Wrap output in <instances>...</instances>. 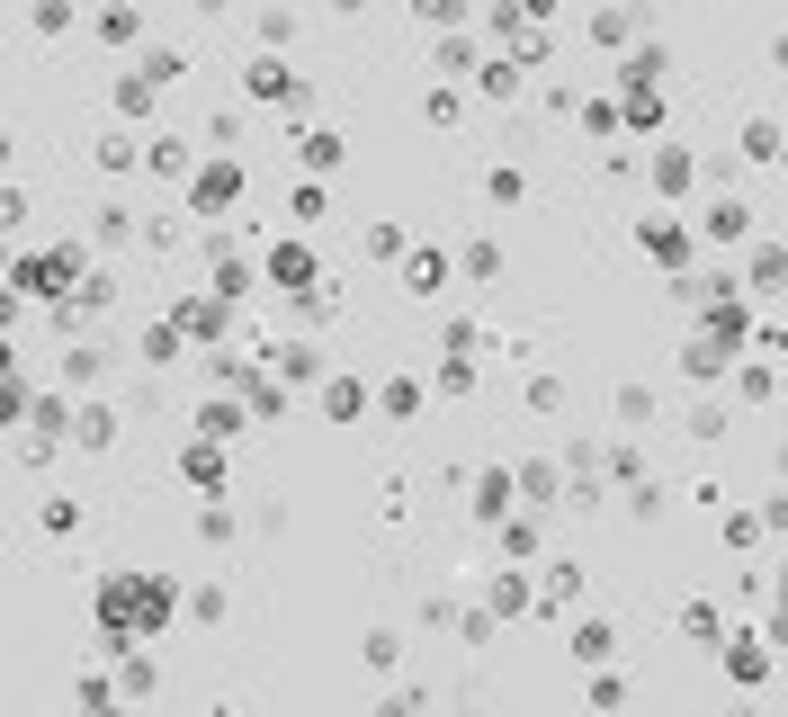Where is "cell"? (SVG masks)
<instances>
[{"instance_id":"cell-1","label":"cell","mask_w":788,"mask_h":717,"mask_svg":"<svg viewBox=\"0 0 788 717\" xmlns=\"http://www.w3.org/2000/svg\"><path fill=\"white\" fill-rule=\"evenodd\" d=\"M233 198H242V171H233V162H207V171L188 180V207H197V216H216V207H233Z\"/></svg>"},{"instance_id":"cell-2","label":"cell","mask_w":788,"mask_h":717,"mask_svg":"<svg viewBox=\"0 0 788 717\" xmlns=\"http://www.w3.org/2000/svg\"><path fill=\"white\" fill-rule=\"evenodd\" d=\"M251 99H296V108H305V82L287 73L278 54H260V63H251Z\"/></svg>"},{"instance_id":"cell-3","label":"cell","mask_w":788,"mask_h":717,"mask_svg":"<svg viewBox=\"0 0 788 717\" xmlns=\"http://www.w3.org/2000/svg\"><path fill=\"white\" fill-rule=\"evenodd\" d=\"M108 377V350L99 341H73V350H63V385H99Z\"/></svg>"},{"instance_id":"cell-4","label":"cell","mask_w":788,"mask_h":717,"mask_svg":"<svg viewBox=\"0 0 788 717\" xmlns=\"http://www.w3.org/2000/svg\"><path fill=\"white\" fill-rule=\"evenodd\" d=\"M270 359H278V377H287V385H314V368H322V350H314V341H278Z\"/></svg>"},{"instance_id":"cell-5","label":"cell","mask_w":788,"mask_h":717,"mask_svg":"<svg viewBox=\"0 0 788 717\" xmlns=\"http://www.w3.org/2000/svg\"><path fill=\"white\" fill-rule=\"evenodd\" d=\"M270 279L296 296V287H314V260H305V242H287V251H270Z\"/></svg>"},{"instance_id":"cell-6","label":"cell","mask_w":788,"mask_h":717,"mask_svg":"<svg viewBox=\"0 0 788 717\" xmlns=\"http://www.w3.org/2000/svg\"><path fill=\"white\" fill-rule=\"evenodd\" d=\"M73 439H81V448H108V439H117V413H108V404H81V413H73Z\"/></svg>"},{"instance_id":"cell-7","label":"cell","mask_w":788,"mask_h":717,"mask_svg":"<svg viewBox=\"0 0 788 717\" xmlns=\"http://www.w3.org/2000/svg\"><path fill=\"white\" fill-rule=\"evenodd\" d=\"M153 90H162V82L144 73V63H135V73H125V82H117V108H125V117H144V108H153Z\"/></svg>"},{"instance_id":"cell-8","label":"cell","mask_w":788,"mask_h":717,"mask_svg":"<svg viewBox=\"0 0 788 717\" xmlns=\"http://www.w3.org/2000/svg\"><path fill=\"white\" fill-rule=\"evenodd\" d=\"M28 28L36 36H63V28H73V0H28Z\"/></svg>"},{"instance_id":"cell-9","label":"cell","mask_w":788,"mask_h":717,"mask_svg":"<svg viewBox=\"0 0 788 717\" xmlns=\"http://www.w3.org/2000/svg\"><path fill=\"white\" fill-rule=\"evenodd\" d=\"M99 171H135V135H125V126L99 135Z\"/></svg>"},{"instance_id":"cell-10","label":"cell","mask_w":788,"mask_h":717,"mask_svg":"<svg viewBox=\"0 0 788 717\" xmlns=\"http://www.w3.org/2000/svg\"><path fill=\"white\" fill-rule=\"evenodd\" d=\"M233 431H242L233 404H197V439H233Z\"/></svg>"},{"instance_id":"cell-11","label":"cell","mask_w":788,"mask_h":717,"mask_svg":"<svg viewBox=\"0 0 788 717\" xmlns=\"http://www.w3.org/2000/svg\"><path fill=\"white\" fill-rule=\"evenodd\" d=\"M144 359H153V368L179 359V323H153V333H144Z\"/></svg>"},{"instance_id":"cell-12","label":"cell","mask_w":788,"mask_h":717,"mask_svg":"<svg viewBox=\"0 0 788 717\" xmlns=\"http://www.w3.org/2000/svg\"><path fill=\"white\" fill-rule=\"evenodd\" d=\"M359 404H368V385H350V377H341V385H332V395H322V413H332V422H350V413H359Z\"/></svg>"},{"instance_id":"cell-13","label":"cell","mask_w":788,"mask_h":717,"mask_svg":"<svg viewBox=\"0 0 788 717\" xmlns=\"http://www.w3.org/2000/svg\"><path fill=\"white\" fill-rule=\"evenodd\" d=\"M135 28H144V19H135V0H117V10L99 19V36H117V45H125V36H135Z\"/></svg>"},{"instance_id":"cell-14","label":"cell","mask_w":788,"mask_h":717,"mask_svg":"<svg viewBox=\"0 0 788 717\" xmlns=\"http://www.w3.org/2000/svg\"><path fill=\"white\" fill-rule=\"evenodd\" d=\"M135 233V207H99V242H125Z\"/></svg>"},{"instance_id":"cell-15","label":"cell","mask_w":788,"mask_h":717,"mask_svg":"<svg viewBox=\"0 0 788 717\" xmlns=\"http://www.w3.org/2000/svg\"><path fill=\"white\" fill-rule=\"evenodd\" d=\"M28 225V188H0V233H19Z\"/></svg>"},{"instance_id":"cell-16","label":"cell","mask_w":788,"mask_h":717,"mask_svg":"<svg viewBox=\"0 0 788 717\" xmlns=\"http://www.w3.org/2000/svg\"><path fill=\"white\" fill-rule=\"evenodd\" d=\"M144 162H153V171H179V162H188V144H179V135H153V153H144Z\"/></svg>"},{"instance_id":"cell-17","label":"cell","mask_w":788,"mask_h":717,"mask_svg":"<svg viewBox=\"0 0 788 717\" xmlns=\"http://www.w3.org/2000/svg\"><path fill=\"white\" fill-rule=\"evenodd\" d=\"M0 377H19V350H10V341H0Z\"/></svg>"},{"instance_id":"cell-18","label":"cell","mask_w":788,"mask_h":717,"mask_svg":"<svg viewBox=\"0 0 788 717\" xmlns=\"http://www.w3.org/2000/svg\"><path fill=\"white\" fill-rule=\"evenodd\" d=\"M197 10H207V19H225V0H197Z\"/></svg>"},{"instance_id":"cell-19","label":"cell","mask_w":788,"mask_h":717,"mask_svg":"<svg viewBox=\"0 0 788 717\" xmlns=\"http://www.w3.org/2000/svg\"><path fill=\"white\" fill-rule=\"evenodd\" d=\"M0 162H10V126H0Z\"/></svg>"}]
</instances>
